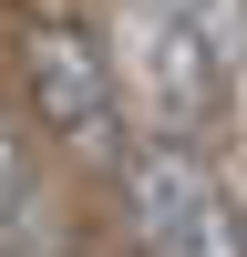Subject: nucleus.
<instances>
[{
  "label": "nucleus",
  "instance_id": "f257e3e1",
  "mask_svg": "<svg viewBox=\"0 0 247 257\" xmlns=\"http://www.w3.org/2000/svg\"><path fill=\"white\" fill-rule=\"evenodd\" d=\"M11 82H21V123H31L62 165H82V175L113 185V165L134 155V103H124L113 52L93 41V21L21 11L11 21Z\"/></svg>",
  "mask_w": 247,
  "mask_h": 257
},
{
  "label": "nucleus",
  "instance_id": "f03ea898",
  "mask_svg": "<svg viewBox=\"0 0 247 257\" xmlns=\"http://www.w3.org/2000/svg\"><path fill=\"white\" fill-rule=\"evenodd\" d=\"M113 216L134 257H247V196L206 165V144L144 134L113 165Z\"/></svg>",
  "mask_w": 247,
  "mask_h": 257
},
{
  "label": "nucleus",
  "instance_id": "7ed1b4c3",
  "mask_svg": "<svg viewBox=\"0 0 247 257\" xmlns=\"http://www.w3.org/2000/svg\"><path fill=\"white\" fill-rule=\"evenodd\" d=\"M226 72H237V52L206 31V11H155L144 21V62H134V103H144L155 134L196 144L226 113Z\"/></svg>",
  "mask_w": 247,
  "mask_h": 257
}]
</instances>
